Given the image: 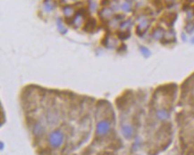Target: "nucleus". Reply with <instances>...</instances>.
I'll use <instances>...</instances> for the list:
<instances>
[{
  "label": "nucleus",
  "mask_w": 194,
  "mask_h": 155,
  "mask_svg": "<svg viewBox=\"0 0 194 155\" xmlns=\"http://www.w3.org/2000/svg\"><path fill=\"white\" fill-rule=\"evenodd\" d=\"M95 26H96V21H95V19L91 18V19L88 20L86 22V24L84 26V30L90 32V31H91L93 29L95 28Z\"/></svg>",
  "instance_id": "f257e3e1"
},
{
  "label": "nucleus",
  "mask_w": 194,
  "mask_h": 155,
  "mask_svg": "<svg viewBox=\"0 0 194 155\" xmlns=\"http://www.w3.org/2000/svg\"><path fill=\"white\" fill-rule=\"evenodd\" d=\"M109 3V0H102L101 1V5H107Z\"/></svg>",
  "instance_id": "f03ea898"
}]
</instances>
